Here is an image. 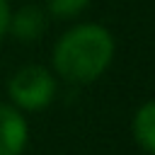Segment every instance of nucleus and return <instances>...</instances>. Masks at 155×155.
I'll return each instance as SVG.
<instances>
[{
	"instance_id": "nucleus-1",
	"label": "nucleus",
	"mask_w": 155,
	"mask_h": 155,
	"mask_svg": "<svg viewBox=\"0 0 155 155\" xmlns=\"http://www.w3.org/2000/svg\"><path fill=\"white\" fill-rule=\"evenodd\" d=\"M116 53L111 31L94 22L65 29L51 51V65L58 78L73 85H90L107 73Z\"/></svg>"
},
{
	"instance_id": "nucleus-2",
	"label": "nucleus",
	"mask_w": 155,
	"mask_h": 155,
	"mask_svg": "<svg viewBox=\"0 0 155 155\" xmlns=\"http://www.w3.org/2000/svg\"><path fill=\"white\" fill-rule=\"evenodd\" d=\"M56 75L44 65H24L12 73L7 82L10 104H15L19 111H41L56 99Z\"/></svg>"
},
{
	"instance_id": "nucleus-3",
	"label": "nucleus",
	"mask_w": 155,
	"mask_h": 155,
	"mask_svg": "<svg viewBox=\"0 0 155 155\" xmlns=\"http://www.w3.org/2000/svg\"><path fill=\"white\" fill-rule=\"evenodd\" d=\"M29 143V124L24 114L7 102H0V155H22Z\"/></svg>"
},
{
	"instance_id": "nucleus-4",
	"label": "nucleus",
	"mask_w": 155,
	"mask_h": 155,
	"mask_svg": "<svg viewBox=\"0 0 155 155\" xmlns=\"http://www.w3.org/2000/svg\"><path fill=\"white\" fill-rule=\"evenodd\" d=\"M46 27H48V12L39 5H24L10 15L7 34H12L19 41H36L46 34Z\"/></svg>"
},
{
	"instance_id": "nucleus-5",
	"label": "nucleus",
	"mask_w": 155,
	"mask_h": 155,
	"mask_svg": "<svg viewBox=\"0 0 155 155\" xmlns=\"http://www.w3.org/2000/svg\"><path fill=\"white\" fill-rule=\"evenodd\" d=\"M131 133H133V140L145 153L155 155V99L138 107L131 121Z\"/></svg>"
},
{
	"instance_id": "nucleus-6",
	"label": "nucleus",
	"mask_w": 155,
	"mask_h": 155,
	"mask_svg": "<svg viewBox=\"0 0 155 155\" xmlns=\"http://www.w3.org/2000/svg\"><path fill=\"white\" fill-rule=\"evenodd\" d=\"M92 0H44V10L56 19H75L90 7Z\"/></svg>"
},
{
	"instance_id": "nucleus-7",
	"label": "nucleus",
	"mask_w": 155,
	"mask_h": 155,
	"mask_svg": "<svg viewBox=\"0 0 155 155\" xmlns=\"http://www.w3.org/2000/svg\"><path fill=\"white\" fill-rule=\"evenodd\" d=\"M10 15H12V7H10V2H7V0H0V41L7 36Z\"/></svg>"
}]
</instances>
